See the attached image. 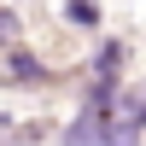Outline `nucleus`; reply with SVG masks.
<instances>
[{
	"mask_svg": "<svg viewBox=\"0 0 146 146\" xmlns=\"http://www.w3.org/2000/svg\"><path fill=\"white\" fill-rule=\"evenodd\" d=\"M70 23H100V6H94V0H70Z\"/></svg>",
	"mask_w": 146,
	"mask_h": 146,
	"instance_id": "nucleus-1",
	"label": "nucleus"
},
{
	"mask_svg": "<svg viewBox=\"0 0 146 146\" xmlns=\"http://www.w3.org/2000/svg\"><path fill=\"white\" fill-rule=\"evenodd\" d=\"M12 76H18V82H35V76H41V64H35L29 53H12Z\"/></svg>",
	"mask_w": 146,
	"mask_h": 146,
	"instance_id": "nucleus-2",
	"label": "nucleus"
},
{
	"mask_svg": "<svg viewBox=\"0 0 146 146\" xmlns=\"http://www.w3.org/2000/svg\"><path fill=\"white\" fill-rule=\"evenodd\" d=\"M0 35H6V18H0Z\"/></svg>",
	"mask_w": 146,
	"mask_h": 146,
	"instance_id": "nucleus-3",
	"label": "nucleus"
}]
</instances>
